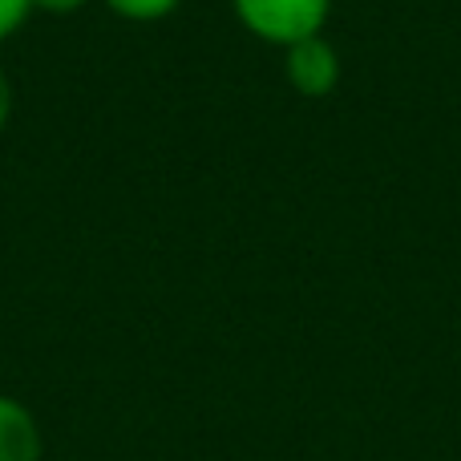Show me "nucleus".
<instances>
[{
  "instance_id": "1",
  "label": "nucleus",
  "mask_w": 461,
  "mask_h": 461,
  "mask_svg": "<svg viewBox=\"0 0 461 461\" xmlns=\"http://www.w3.org/2000/svg\"><path fill=\"white\" fill-rule=\"evenodd\" d=\"M230 8L255 41L276 49L320 37L332 16V0H230Z\"/></svg>"
},
{
  "instance_id": "2",
  "label": "nucleus",
  "mask_w": 461,
  "mask_h": 461,
  "mask_svg": "<svg viewBox=\"0 0 461 461\" xmlns=\"http://www.w3.org/2000/svg\"><path fill=\"white\" fill-rule=\"evenodd\" d=\"M284 81L300 97L336 94V86H340V53H336V45L324 32L287 45L284 49Z\"/></svg>"
},
{
  "instance_id": "3",
  "label": "nucleus",
  "mask_w": 461,
  "mask_h": 461,
  "mask_svg": "<svg viewBox=\"0 0 461 461\" xmlns=\"http://www.w3.org/2000/svg\"><path fill=\"white\" fill-rule=\"evenodd\" d=\"M45 438L29 405L0 393V461H41Z\"/></svg>"
},
{
  "instance_id": "4",
  "label": "nucleus",
  "mask_w": 461,
  "mask_h": 461,
  "mask_svg": "<svg viewBox=\"0 0 461 461\" xmlns=\"http://www.w3.org/2000/svg\"><path fill=\"white\" fill-rule=\"evenodd\" d=\"M113 16L122 21H134V24H150V21H162V16L178 13L183 0H102Z\"/></svg>"
},
{
  "instance_id": "5",
  "label": "nucleus",
  "mask_w": 461,
  "mask_h": 461,
  "mask_svg": "<svg viewBox=\"0 0 461 461\" xmlns=\"http://www.w3.org/2000/svg\"><path fill=\"white\" fill-rule=\"evenodd\" d=\"M32 13V0H0V41L16 37Z\"/></svg>"
},
{
  "instance_id": "6",
  "label": "nucleus",
  "mask_w": 461,
  "mask_h": 461,
  "mask_svg": "<svg viewBox=\"0 0 461 461\" xmlns=\"http://www.w3.org/2000/svg\"><path fill=\"white\" fill-rule=\"evenodd\" d=\"M94 0H32V13H49V16H73Z\"/></svg>"
},
{
  "instance_id": "7",
  "label": "nucleus",
  "mask_w": 461,
  "mask_h": 461,
  "mask_svg": "<svg viewBox=\"0 0 461 461\" xmlns=\"http://www.w3.org/2000/svg\"><path fill=\"white\" fill-rule=\"evenodd\" d=\"M13 77H8V69L0 65V134L8 130V122H13Z\"/></svg>"
}]
</instances>
